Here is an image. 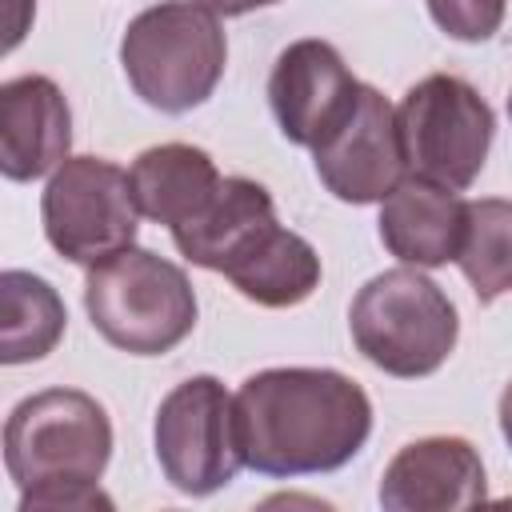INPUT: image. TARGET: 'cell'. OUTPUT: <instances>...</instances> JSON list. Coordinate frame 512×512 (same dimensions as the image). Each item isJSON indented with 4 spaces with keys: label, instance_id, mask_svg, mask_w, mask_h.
<instances>
[{
    "label": "cell",
    "instance_id": "obj_16",
    "mask_svg": "<svg viewBox=\"0 0 512 512\" xmlns=\"http://www.w3.org/2000/svg\"><path fill=\"white\" fill-rule=\"evenodd\" d=\"M224 280L260 308H296L320 288V256L300 232L268 224L224 268Z\"/></svg>",
    "mask_w": 512,
    "mask_h": 512
},
{
    "label": "cell",
    "instance_id": "obj_7",
    "mask_svg": "<svg viewBox=\"0 0 512 512\" xmlns=\"http://www.w3.org/2000/svg\"><path fill=\"white\" fill-rule=\"evenodd\" d=\"M40 220L64 260L92 268L136 244L140 204L132 176L104 156H68L44 184Z\"/></svg>",
    "mask_w": 512,
    "mask_h": 512
},
{
    "label": "cell",
    "instance_id": "obj_12",
    "mask_svg": "<svg viewBox=\"0 0 512 512\" xmlns=\"http://www.w3.org/2000/svg\"><path fill=\"white\" fill-rule=\"evenodd\" d=\"M72 108L56 80L28 72L0 84V172L16 184L40 180L68 160Z\"/></svg>",
    "mask_w": 512,
    "mask_h": 512
},
{
    "label": "cell",
    "instance_id": "obj_15",
    "mask_svg": "<svg viewBox=\"0 0 512 512\" xmlns=\"http://www.w3.org/2000/svg\"><path fill=\"white\" fill-rule=\"evenodd\" d=\"M128 176H132L140 216L164 224L168 232L188 224L192 216H200L208 208V200L216 196V188L224 184L216 160L204 148L180 144V140L144 148L132 160Z\"/></svg>",
    "mask_w": 512,
    "mask_h": 512
},
{
    "label": "cell",
    "instance_id": "obj_1",
    "mask_svg": "<svg viewBox=\"0 0 512 512\" xmlns=\"http://www.w3.org/2000/svg\"><path fill=\"white\" fill-rule=\"evenodd\" d=\"M236 432L252 472L320 476L368 444L372 400L336 368H264L236 392Z\"/></svg>",
    "mask_w": 512,
    "mask_h": 512
},
{
    "label": "cell",
    "instance_id": "obj_3",
    "mask_svg": "<svg viewBox=\"0 0 512 512\" xmlns=\"http://www.w3.org/2000/svg\"><path fill=\"white\" fill-rule=\"evenodd\" d=\"M228 64L220 16L200 0H160L128 20L120 36V68L132 92L168 116L200 108Z\"/></svg>",
    "mask_w": 512,
    "mask_h": 512
},
{
    "label": "cell",
    "instance_id": "obj_8",
    "mask_svg": "<svg viewBox=\"0 0 512 512\" xmlns=\"http://www.w3.org/2000/svg\"><path fill=\"white\" fill-rule=\"evenodd\" d=\"M156 460L184 496H212L244 468L236 432V396L216 376H188L156 408Z\"/></svg>",
    "mask_w": 512,
    "mask_h": 512
},
{
    "label": "cell",
    "instance_id": "obj_9",
    "mask_svg": "<svg viewBox=\"0 0 512 512\" xmlns=\"http://www.w3.org/2000/svg\"><path fill=\"white\" fill-rule=\"evenodd\" d=\"M312 164L320 184L344 204H376L408 176L396 108L380 88L360 84L352 108L312 144Z\"/></svg>",
    "mask_w": 512,
    "mask_h": 512
},
{
    "label": "cell",
    "instance_id": "obj_2",
    "mask_svg": "<svg viewBox=\"0 0 512 512\" xmlns=\"http://www.w3.org/2000/svg\"><path fill=\"white\" fill-rule=\"evenodd\" d=\"M112 460V420L80 388L24 396L4 420V468L32 508H112L100 476Z\"/></svg>",
    "mask_w": 512,
    "mask_h": 512
},
{
    "label": "cell",
    "instance_id": "obj_22",
    "mask_svg": "<svg viewBox=\"0 0 512 512\" xmlns=\"http://www.w3.org/2000/svg\"><path fill=\"white\" fill-rule=\"evenodd\" d=\"M508 116H512V92H508Z\"/></svg>",
    "mask_w": 512,
    "mask_h": 512
},
{
    "label": "cell",
    "instance_id": "obj_17",
    "mask_svg": "<svg viewBox=\"0 0 512 512\" xmlns=\"http://www.w3.org/2000/svg\"><path fill=\"white\" fill-rule=\"evenodd\" d=\"M0 320H4L0 324V360L4 364L44 360L68 328L60 292L44 276H32L24 268L0 272Z\"/></svg>",
    "mask_w": 512,
    "mask_h": 512
},
{
    "label": "cell",
    "instance_id": "obj_19",
    "mask_svg": "<svg viewBox=\"0 0 512 512\" xmlns=\"http://www.w3.org/2000/svg\"><path fill=\"white\" fill-rule=\"evenodd\" d=\"M508 0H428V16L436 20L440 32L464 44L492 40L504 24Z\"/></svg>",
    "mask_w": 512,
    "mask_h": 512
},
{
    "label": "cell",
    "instance_id": "obj_21",
    "mask_svg": "<svg viewBox=\"0 0 512 512\" xmlns=\"http://www.w3.org/2000/svg\"><path fill=\"white\" fill-rule=\"evenodd\" d=\"M500 432H504V440H508V448H512V380H508L504 392H500Z\"/></svg>",
    "mask_w": 512,
    "mask_h": 512
},
{
    "label": "cell",
    "instance_id": "obj_13",
    "mask_svg": "<svg viewBox=\"0 0 512 512\" xmlns=\"http://www.w3.org/2000/svg\"><path fill=\"white\" fill-rule=\"evenodd\" d=\"M380 244L412 268H440L460 256L464 228H468V200L452 188L404 176L380 200Z\"/></svg>",
    "mask_w": 512,
    "mask_h": 512
},
{
    "label": "cell",
    "instance_id": "obj_4",
    "mask_svg": "<svg viewBox=\"0 0 512 512\" xmlns=\"http://www.w3.org/2000/svg\"><path fill=\"white\" fill-rule=\"evenodd\" d=\"M84 312L92 328L128 356H164L196 328V292L180 264L124 248L84 276Z\"/></svg>",
    "mask_w": 512,
    "mask_h": 512
},
{
    "label": "cell",
    "instance_id": "obj_10",
    "mask_svg": "<svg viewBox=\"0 0 512 512\" xmlns=\"http://www.w3.org/2000/svg\"><path fill=\"white\" fill-rule=\"evenodd\" d=\"M360 80L328 40H292L268 76V104L288 144L312 148L356 100Z\"/></svg>",
    "mask_w": 512,
    "mask_h": 512
},
{
    "label": "cell",
    "instance_id": "obj_6",
    "mask_svg": "<svg viewBox=\"0 0 512 512\" xmlns=\"http://www.w3.org/2000/svg\"><path fill=\"white\" fill-rule=\"evenodd\" d=\"M408 176L464 192L484 172L496 116L488 100L460 76L432 72L412 84L396 108Z\"/></svg>",
    "mask_w": 512,
    "mask_h": 512
},
{
    "label": "cell",
    "instance_id": "obj_11",
    "mask_svg": "<svg viewBox=\"0 0 512 512\" xmlns=\"http://www.w3.org/2000/svg\"><path fill=\"white\" fill-rule=\"evenodd\" d=\"M376 496L388 512L472 508L488 496L484 460L464 436H424L388 460Z\"/></svg>",
    "mask_w": 512,
    "mask_h": 512
},
{
    "label": "cell",
    "instance_id": "obj_18",
    "mask_svg": "<svg viewBox=\"0 0 512 512\" xmlns=\"http://www.w3.org/2000/svg\"><path fill=\"white\" fill-rule=\"evenodd\" d=\"M456 264L480 304L512 292V200H468V228Z\"/></svg>",
    "mask_w": 512,
    "mask_h": 512
},
{
    "label": "cell",
    "instance_id": "obj_5",
    "mask_svg": "<svg viewBox=\"0 0 512 512\" xmlns=\"http://www.w3.org/2000/svg\"><path fill=\"white\" fill-rule=\"evenodd\" d=\"M348 332L368 364L400 380H420L440 372L452 356L460 316L436 280L404 264L372 276L352 296Z\"/></svg>",
    "mask_w": 512,
    "mask_h": 512
},
{
    "label": "cell",
    "instance_id": "obj_14",
    "mask_svg": "<svg viewBox=\"0 0 512 512\" xmlns=\"http://www.w3.org/2000/svg\"><path fill=\"white\" fill-rule=\"evenodd\" d=\"M268 224H276V204L268 188L248 176H224L208 208L188 224L172 228V244L188 264L224 272Z\"/></svg>",
    "mask_w": 512,
    "mask_h": 512
},
{
    "label": "cell",
    "instance_id": "obj_20",
    "mask_svg": "<svg viewBox=\"0 0 512 512\" xmlns=\"http://www.w3.org/2000/svg\"><path fill=\"white\" fill-rule=\"evenodd\" d=\"M200 4H208L216 16H248L256 8H268V4H280V0H200Z\"/></svg>",
    "mask_w": 512,
    "mask_h": 512
}]
</instances>
